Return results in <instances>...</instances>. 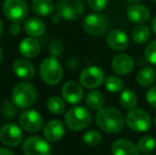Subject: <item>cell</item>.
Instances as JSON below:
<instances>
[{"mask_svg": "<svg viewBox=\"0 0 156 155\" xmlns=\"http://www.w3.org/2000/svg\"><path fill=\"white\" fill-rule=\"evenodd\" d=\"M124 119L127 128L136 133H144L152 126V118L150 114L139 107L129 110Z\"/></svg>", "mask_w": 156, "mask_h": 155, "instance_id": "5", "label": "cell"}, {"mask_svg": "<svg viewBox=\"0 0 156 155\" xmlns=\"http://www.w3.org/2000/svg\"><path fill=\"white\" fill-rule=\"evenodd\" d=\"M135 63L131 55L126 53L117 54L112 60V69L118 76H126L134 69Z\"/></svg>", "mask_w": 156, "mask_h": 155, "instance_id": "14", "label": "cell"}, {"mask_svg": "<svg viewBox=\"0 0 156 155\" xmlns=\"http://www.w3.org/2000/svg\"><path fill=\"white\" fill-rule=\"evenodd\" d=\"M126 1L131 4H135V3H139V2L142 1V0H126Z\"/></svg>", "mask_w": 156, "mask_h": 155, "instance_id": "40", "label": "cell"}, {"mask_svg": "<svg viewBox=\"0 0 156 155\" xmlns=\"http://www.w3.org/2000/svg\"><path fill=\"white\" fill-rule=\"evenodd\" d=\"M85 103H86L87 107H89L90 110L99 111L102 107H104L105 98L101 91L93 89L85 97Z\"/></svg>", "mask_w": 156, "mask_h": 155, "instance_id": "24", "label": "cell"}, {"mask_svg": "<svg viewBox=\"0 0 156 155\" xmlns=\"http://www.w3.org/2000/svg\"><path fill=\"white\" fill-rule=\"evenodd\" d=\"M62 97L70 104L79 103L84 97L83 86L76 81H68L62 87Z\"/></svg>", "mask_w": 156, "mask_h": 155, "instance_id": "13", "label": "cell"}, {"mask_svg": "<svg viewBox=\"0 0 156 155\" xmlns=\"http://www.w3.org/2000/svg\"><path fill=\"white\" fill-rule=\"evenodd\" d=\"M151 12L144 4H131L126 10V17L131 23L136 25H144L150 19Z\"/></svg>", "mask_w": 156, "mask_h": 155, "instance_id": "15", "label": "cell"}, {"mask_svg": "<svg viewBox=\"0 0 156 155\" xmlns=\"http://www.w3.org/2000/svg\"><path fill=\"white\" fill-rule=\"evenodd\" d=\"M2 12L10 21L20 23L26 19L29 13V6L26 0H4Z\"/></svg>", "mask_w": 156, "mask_h": 155, "instance_id": "7", "label": "cell"}, {"mask_svg": "<svg viewBox=\"0 0 156 155\" xmlns=\"http://www.w3.org/2000/svg\"><path fill=\"white\" fill-rule=\"evenodd\" d=\"M119 102L122 107L125 108V110H133V108H135L137 106L138 103L137 95L132 89H122V91L120 93L119 96Z\"/></svg>", "mask_w": 156, "mask_h": 155, "instance_id": "25", "label": "cell"}, {"mask_svg": "<svg viewBox=\"0 0 156 155\" xmlns=\"http://www.w3.org/2000/svg\"><path fill=\"white\" fill-rule=\"evenodd\" d=\"M154 125H155V128H156V116L154 118Z\"/></svg>", "mask_w": 156, "mask_h": 155, "instance_id": "42", "label": "cell"}, {"mask_svg": "<svg viewBox=\"0 0 156 155\" xmlns=\"http://www.w3.org/2000/svg\"><path fill=\"white\" fill-rule=\"evenodd\" d=\"M1 113L4 118L12 119L17 114V105L13 102L12 99H6L3 101L1 106Z\"/></svg>", "mask_w": 156, "mask_h": 155, "instance_id": "31", "label": "cell"}, {"mask_svg": "<svg viewBox=\"0 0 156 155\" xmlns=\"http://www.w3.org/2000/svg\"><path fill=\"white\" fill-rule=\"evenodd\" d=\"M151 29H152L153 33L156 35V15L154 16V18H153L152 20V23H151Z\"/></svg>", "mask_w": 156, "mask_h": 155, "instance_id": "38", "label": "cell"}, {"mask_svg": "<svg viewBox=\"0 0 156 155\" xmlns=\"http://www.w3.org/2000/svg\"><path fill=\"white\" fill-rule=\"evenodd\" d=\"M152 2H154V3H156V0H152Z\"/></svg>", "mask_w": 156, "mask_h": 155, "instance_id": "43", "label": "cell"}, {"mask_svg": "<svg viewBox=\"0 0 156 155\" xmlns=\"http://www.w3.org/2000/svg\"><path fill=\"white\" fill-rule=\"evenodd\" d=\"M65 135V125L61 120H50L44 128V136L50 143H55Z\"/></svg>", "mask_w": 156, "mask_h": 155, "instance_id": "17", "label": "cell"}, {"mask_svg": "<svg viewBox=\"0 0 156 155\" xmlns=\"http://www.w3.org/2000/svg\"><path fill=\"white\" fill-rule=\"evenodd\" d=\"M104 86L107 91L113 93H121L122 89H123L124 84H123V81L119 77H117V76H109V77L105 79Z\"/></svg>", "mask_w": 156, "mask_h": 155, "instance_id": "29", "label": "cell"}, {"mask_svg": "<svg viewBox=\"0 0 156 155\" xmlns=\"http://www.w3.org/2000/svg\"><path fill=\"white\" fill-rule=\"evenodd\" d=\"M56 13L65 20H76L84 13L82 0H58L55 5Z\"/></svg>", "mask_w": 156, "mask_h": 155, "instance_id": "6", "label": "cell"}, {"mask_svg": "<svg viewBox=\"0 0 156 155\" xmlns=\"http://www.w3.org/2000/svg\"><path fill=\"white\" fill-rule=\"evenodd\" d=\"M2 58H3V53H2V49L0 48V64L2 62Z\"/></svg>", "mask_w": 156, "mask_h": 155, "instance_id": "41", "label": "cell"}, {"mask_svg": "<svg viewBox=\"0 0 156 155\" xmlns=\"http://www.w3.org/2000/svg\"><path fill=\"white\" fill-rule=\"evenodd\" d=\"M106 43L108 47L114 51H123L129 47V39L124 31L119 29H114L107 34Z\"/></svg>", "mask_w": 156, "mask_h": 155, "instance_id": "16", "label": "cell"}, {"mask_svg": "<svg viewBox=\"0 0 156 155\" xmlns=\"http://www.w3.org/2000/svg\"><path fill=\"white\" fill-rule=\"evenodd\" d=\"M63 50H64V47H63L62 41H52L51 46H50V52H51L52 56H54V58L60 56L61 54L63 53Z\"/></svg>", "mask_w": 156, "mask_h": 155, "instance_id": "35", "label": "cell"}, {"mask_svg": "<svg viewBox=\"0 0 156 155\" xmlns=\"http://www.w3.org/2000/svg\"><path fill=\"white\" fill-rule=\"evenodd\" d=\"M89 8L96 12H101L103 11L108 4V0H87Z\"/></svg>", "mask_w": 156, "mask_h": 155, "instance_id": "33", "label": "cell"}, {"mask_svg": "<svg viewBox=\"0 0 156 155\" xmlns=\"http://www.w3.org/2000/svg\"><path fill=\"white\" fill-rule=\"evenodd\" d=\"M47 108L54 115H62L66 110V103L64 98L58 96H52L47 101Z\"/></svg>", "mask_w": 156, "mask_h": 155, "instance_id": "27", "label": "cell"}, {"mask_svg": "<svg viewBox=\"0 0 156 155\" xmlns=\"http://www.w3.org/2000/svg\"><path fill=\"white\" fill-rule=\"evenodd\" d=\"M156 72L154 68L151 66H144L140 69L136 75V82L140 87L148 88L151 87L155 82Z\"/></svg>", "mask_w": 156, "mask_h": 155, "instance_id": "22", "label": "cell"}, {"mask_svg": "<svg viewBox=\"0 0 156 155\" xmlns=\"http://www.w3.org/2000/svg\"><path fill=\"white\" fill-rule=\"evenodd\" d=\"M109 27V21L104 15L93 13L85 17L83 21V30L88 35L101 36L106 33Z\"/></svg>", "mask_w": 156, "mask_h": 155, "instance_id": "8", "label": "cell"}, {"mask_svg": "<svg viewBox=\"0 0 156 155\" xmlns=\"http://www.w3.org/2000/svg\"><path fill=\"white\" fill-rule=\"evenodd\" d=\"M83 143L88 147H97L102 141V135L96 130H89L83 135Z\"/></svg>", "mask_w": 156, "mask_h": 155, "instance_id": "30", "label": "cell"}, {"mask_svg": "<svg viewBox=\"0 0 156 155\" xmlns=\"http://www.w3.org/2000/svg\"><path fill=\"white\" fill-rule=\"evenodd\" d=\"M144 155H151V154H144Z\"/></svg>", "mask_w": 156, "mask_h": 155, "instance_id": "44", "label": "cell"}, {"mask_svg": "<svg viewBox=\"0 0 156 155\" xmlns=\"http://www.w3.org/2000/svg\"><path fill=\"white\" fill-rule=\"evenodd\" d=\"M111 152L113 155H139L137 145H134L126 138H118L112 143Z\"/></svg>", "mask_w": 156, "mask_h": 155, "instance_id": "18", "label": "cell"}, {"mask_svg": "<svg viewBox=\"0 0 156 155\" xmlns=\"http://www.w3.org/2000/svg\"><path fill=\"white\" fill-rule=\"evenodd\" d=\"M12 71L18 78L26 79V80H30L35 76L34 66L31 62L25 58H18L14 61L12 65Z\"/></svg>", "mask_w": 156, "mask_h": 155, "instance_id": "19", "label": "cell"}, {"mask_svg": "<svg viewBox=\"0 0 156 155\" xmlns=\"http://www.w3.org/2000/svg\"><path fill=\"white\" fill-rule=\"evenodd\" d=\"M146 100L153 108H156V86H151L147 90Z\"/></svg>", "mask_w": 156, "mask_h": 155, "instance_id": "34", "label": "cell"}, {"mask_svg": "<svg viewBox=\"0 0 156 155\" xmlns=\"http://www.w3.org/2000/svg\"><path fill=\"white\" fill-rule=\"evenodd\" d=\"M39 75L47 85L58 84L63 78V67L58 60L54 56L46 58L39 66Z\"/></svg>", "mask_w": 156, "mask_h": 155, "instance_id": "4", "label": "cell"}, {"mask_svg": "<svg viewBox=\"0 0 156 155\" xmlns=\"http://www.w3.org/2000/svg\"><path fill=\"white\" fill-rule=\"evenodd\" d=\"M137 148L142 154H150L156 148V139L151 135H146L138 140Z\"/></svg>", "mask_w": 156, "mask_h": 155, "instance_id": "28", "label": "cell"}, {"mask_svg": "<svg viewBox=\"0 0 156 155\" xmlns=\"http://www.w3.org/2000/svg\"><path fill=\"white\" fill-rule=\"evenodd\" d=\"M32 11L41 17H47L54 11V4L52 0H32Z\"/></svg>", "mask_w": 156, "mask_h": 155, "instance_id": "23", "label": "cell"}, {"mask_svg": "<svg viewBox=\"0 0 156 155\" xmlns=\"http://www.w3.org/2000/svg\"><path fill=\"white\" fill-rule=\"evenodd\" d=\"M25 32L31 37H39L46 31V25L38 17H30L23 25Z\"/></svg>", "mask_w": 156, "mask_h": 155, "instance_id": "21", "label": "cell"}, {"mask_svg": "<svg viewBox=\"0 0 156 155\" xmlns=\"http://www.w3.org/2000/svg\"><path fill=\"white\" fill-rule=\"evenodd\" d=\"M96 123L100 130L107 134H118L125 124V119L119 110L111 106H104L96 114Z\"/></svg>", "mask_w": 156, "mask_h": 155, "instance_id": "1", "label": "cell"}, {"mask_svg": "<svg viewBox=\"0 0 156 155\" xmlns=\"http://www.w3.org/2000/svg\"><path fill=\"white\" fill-rule=\"evenodd\" d=\"M151 36V29L146 25H138L132 31V39L135 44L142 45L147 43Z\"/></svg>", "mask_w": 156, "mask_h": 155, "instance_id": "26", "label": "cell"}, {"mask_svg": "<svg viewBox=\"0 0 156 155\" xmlns=\"http://www.w3.org/2000/svg\"><path fill=\"white\" fill-rule=\"evenodd\" d=\"M41 51V45L35 37H26L19 44V53L27 58H34Z\"/></svg>", "mask_w": 156, "mask_h": 155, "instance_id": "20", "label": "cell"}, {"mask_svg": "<svg viewBox=\"0 0 156 155\" xmlns=\"http://www.w3.org/2000/svg\"><path fill=\"white\" fill-rule=\"evenodd\" d=\"M144 58L150 64L156 65V39L150 41L144 48Z\"/></svg>", "mask_w": 156, "mask_h": 155, "instance_id": "32", "label": "cell"}, {"mask_svg": "<svg viewBox=\"0 0 156 155\" xmlns=\"http://www.w3.org/2000/svg\"><path fill=\"white\" fill-rule=\"evenodd\" d=\"M43 117L37 111L27 110L19 116V124L21 129L28 133H37L43 128Z\"/></svg>", "mask_w": 156, "mask_h": 155, "instance_id": "12", "label": "cell"}, {"mask_svg": "<svg viewBox=\"0 0 156 155\" xmlns=\"http://www.w3.org/2000/svg\"><path fill=\"white\" fill-rule=\"evenodd\" d=\"M105 75L99 66H88L81 71L79 81L84 88L94 89L100 87L105 82Z\"/></svg>", "mask_w": 156, "mask_h": 155, "instance_id": "9", "label": "cell"}, {"mask_svg": "<svg viewBox=\"0 0 156 155\" xmlns=\"http://www.w3.org/2000/svg\"><path fill=\"white\" fill-rule=\"evenodd\" d=\"M64 120L68 129L79 132L85 130L90 124L91 114L85 106L74 105L66 112Z\"/></svg>", "mask_w": 156, "mask_h": 155, "instance_id": "2", "label": "cell"}, {"mask_svg": "<svg viewBox=\"0 0 156 155\" xmlns=\"http://www.w3.org/2000/svg\"><path fill=\"white\" fill-rule=\"evenodd\" d=\"M0 140L6 147H17L23 141V131L14 123H5L0 129Z\"/></svg>", "mask_w": 156, "mask_h": 155, "instance_id": "11", "label": "cell"}, {"mask_svg": "<svg viewBox=\"0 0 156 155\" xmlns=\"http://www.w3.org/2000/svg\"><path fill=\"white\" fill-rule=\"evenodd\" d=\"M37 90L29 82H19L12 90V100L18 108H29L36 102Z\"/></svg>", "mask_w": 156, "mask_h": 155, "instance_id": "3", "label": "cell"}, {"mask_svg": "<svg viewBox=\"0 0 156 155\" xmlns=\"http://www.w3.org/2000/svg\"><path fill=\"white\" fill-rule=\"evenodd\" d=\"M3 30H4V25H3V21L0 19V36H1V34L3 33Z\"/></svg>", "mask_w": 156, "mask_h": 155, "instance_id": "39", "label": "cell"}, {"mask_svg": "<svg viewBox=\"0 0 156 155\" xmlns=\"http://www.w3.org/2000/svg\"><path fill=\"white\" fill-rule=\"evenodd\" d=\"M23 152L25 155H50L51 147L47 139L39 136H30L23 141Z\"/></svg>", "mask_w": 156, "mask_h": 155, "instance_id": "10", "label": "cell"}, {"mask_svg": "<svg viewBox=\"0 0 156 155\" xmlns=\"http://www.w3.org/2000/svg\"><path fill=\"white\" fill-rule=\"evenodd\" d=\"M0 155H14V153L6 148H0Z\"/></svg>", "mask_w": 156, "mask_h": 155, "instance_id": "37", "label": "cell"}, {"mask_svg": "<svg viewBox=\"0 0 156 155\" xmlns=\"http://www.w3.org/2000/svg\"><path fill=\"white\" fill-rule=\"evenodd\" d=\"M9 31H10V33L12 34V35H18L21 31L20 23H16V21H13L10 25V27H9Z\"/></svg>", "mask_w": 156, "mask_h": 155, "instance_id": "36", "label": "cell"}]
</instances>
